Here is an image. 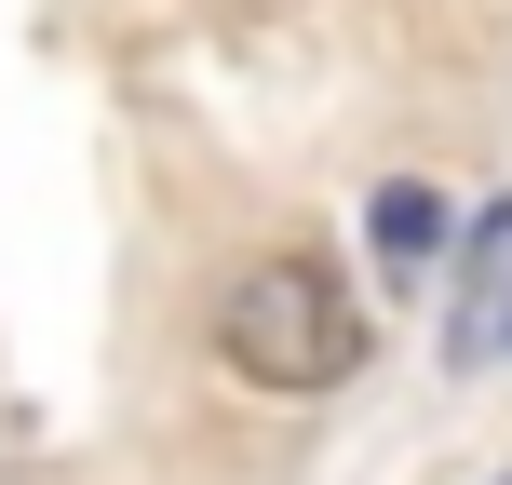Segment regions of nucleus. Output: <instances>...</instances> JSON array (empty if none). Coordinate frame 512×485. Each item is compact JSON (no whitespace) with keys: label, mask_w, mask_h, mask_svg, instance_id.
<instances>
[{"label":"nucleus","mask_w":512,"mask_h":485,"mask_svg":"<svg viewBox=\"0 0 512 485\" xmlns=\"http://www.w3.org/2000/svg\"><path fill=\"white\" fill-rule=\"evenodd\" d=\"M216 351H230L243 391L310 405V391H337L364 364V310H351V283H337L324 256H256L230 297H216Z\"/></svg>","instance_id":"nucleus-1"},{"label":"nucleus","mask_w":512,"mask_h":485,"mask_svg":"<svg viewBox=\"0 0 512 485\" xmlns=\"http://www.w3.org/2000/svg\"><path fill=\"white\" fill-rule=\"evenodd\" d=\"M364 243H378V270H391V283H432V270H445V243H459V216H445V189L391 176L378 203H364Z\"/></svg>","instance_id":"nucleus-3"},{"label":"nucleus","mask_w":512,"mask_h":485,"mask_svg":"<svg viewBox=\"0 0 512 485\" xmlns=\"http://www.w3.org/2000/svg\"><path fill=\"white\" fill-rule=\"evenodd\" d=\"M499 485H512V472H499Z\"/></svg>","instance_id":"nucleus-4"},{"label":"nucleus","mask_w":512,"mask_h":485,"mask_svg":"<svg viewBox=\"0 0 512 485\" xmlns=\"http://www.w3.org/2000/svg\"><path fill=\"white\" fill-rule=\"evenodd\" d=\"M445 283H459L445 351H459V364H499V351H512V203L472 216V243H459V270H445Z\"/></svg>","instance_id":"nucleus-2"}]
</instances>
